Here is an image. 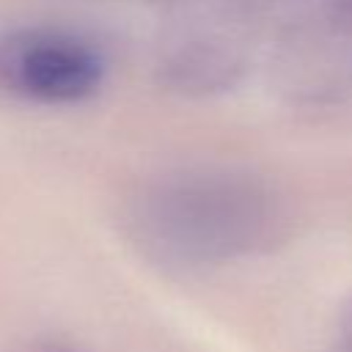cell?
Instances as JSON below:
<instances>
[{"mask_svg":"<svg viewBox=\"0 0 352 352\" xmlns=\"http://www.w3.org/2000/svg\"><path fill=\"white\" fill-rule=\"evenodd\" d=\"M129 234L157 264L214 267L270 250L283 236L275 195L245 176L179 173L148 184L129 206Z\"/></svg>","mask_w":352,"mask_h":352,"instance_id":"cell-1","label":"cell"},{"mask_svg":"<svg viewBox=\"0 0 352 352\" xmlns=\"http://www.w3.org/2000/svg\"><path fill=\"white\" fill-rule=\"evenodd\" d=\"M104 60L74 30L16 25L0 30V94L36 104H77L99 91Z\"/></svg>","mask_w":352,"mask_h":352,"instance_id":"cell-2","label":"cell"},{"mask_svg":"<svg viewBox=\"0 0 352 352\" xmlns=\"http://www.w3.org/2000/svg\"><path fill=\"white\" fill-rule=\"evenodd\" d=\"M236 69H239V60L231 52L217 50L212 44H190L179 50L168 63L170 82L195 94L217 91L234 82Z\"/></svg>","mask_w":352,"mask_h":352,"instance_id":"cell-3","label":"cell"},{"mask_svg":"<svg viewBox=\"0 0 352 352\" xmlns=\"http://www.w3.org/2000/svg\"><path fill=\"white\" fill-rule=\"evenodd\" d=\"M336 349L338 352H352V297L344 302L336 324Z\"/></svg>","mask_w":352,"mask_h":352,"instance_id":"cell-4","label":"cell"},{"mask_svg":"<svg viewBox=\"0 0 352 352\" xmlns=\"http://www.w3.org/2000/svg\"><path fill=\"white\" fill-rule=\"evenodd\" d=\"M341 6H344V11L352 16V0H341Z\"/></svg>","mask_w":352,"mask_h":352,"instance_id":"cell-5","label":"cell"},{"mask_svg":"<svg viewBox=\"0 0 352 352\" xmlns=\"http://www.w3.org/2000/svg\"><path fill=\"white\" fill-rule=\"evenodd\" d=\"M41 352H72V349H66V346H50V349H41Z\"/></svg>","mask_w":352,"mask_h":352,"instance_id":"cell-6","label":"cell"}]
</instances>
